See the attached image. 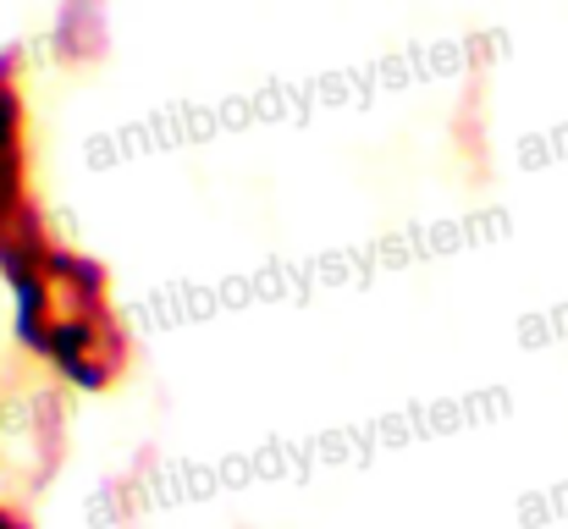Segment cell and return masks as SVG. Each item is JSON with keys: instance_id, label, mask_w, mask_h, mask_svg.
Wrapping results in <instances>:
<instances>
[{"instance_id": "cell-2", "label": "cell", "mask_w": 568, "mask_h": 529, "mask_svg": "<svg viewBox=\"0 0 568 529\" xmlns=\"http://www.w3.org/2000/svg\"><path fill=\"white\" fill-rule=\"evenodd\" d=\"M50 44L67 67H89L105 55L111 44V28H105V0H61L55 6V28H50Z\"/></svg>"}, {"instance_id": "cell-3", "label": "cell", "mask_w": 568, "mask_h": 529, "mask_svg": "<svg viewBox=\"0 0 568 529\" xmlns=\"http://www.w3.org/2000/svg\"><path fill=\"white\" fill-rule=\"evenodd\" d=\"M0 172H28V105L17 83V55H0Z\"/></svg>"}, {"instance_id": "cell-4", "label": "cell", "mask_w": 568, "mask_h": 529, "mask_svg": "<svg viewBox=\"0 0 568 529\" xmlns=\"http://www.w3.org/2000/svg\"><path fill=\"white\" fill-rule=\"evenodd\" d=\"M0 529H33V525H28L17 508H6V502H0Z\"/></svg>"}, {"instance_id": "cell-1", "label": "cell", "mask_w": 568, "mask_h": 529, "mask_svg": "<svg viewBox=\"0 0 568 529\" xmlns=\"http://www.w3.org/2000/svg\"><path fill=\"white\" fill-rule=\"evenodd\" d=\"M39 358L78 391H111L128 369V326L116 321L111 298H89V304H55Z\"/></svg>"}]
</instances>
